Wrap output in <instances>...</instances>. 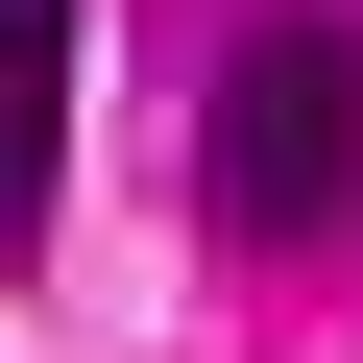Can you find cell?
Returning a JSON list of instances; mask_svg holds the SVG:
<instances>
[{
    "instance_id": "obj_1",
    "label": "cell",
    "mask_w": 363,
    "mask_h": 363,
    "mask_svg": "<svg viewBox=\"0 0 363 363\" xmlns=\"http://www.w3.org/2000/svg\"><path fill=\"white\" fill-rule=\"evenodd\" d=\"M194 194H218V242H339L363 218V25H242L218 49V97H194Z\"/></svg>"
},
{
    "instance_id": "obj_2",
    "label": "cell",
    "mask_w": 363,
    "mask_h": 363,
    "mask_svg": "<svg viewBox=\"0 0 363 363\" xmlns=\"http://www.w3.org/2000/svg\"><path fill=\"white\" fill-rule=\"evenodd\" d=\"M49 169H73V0H0V267L49 242Z\"/></svg>"
}]
</instances>
